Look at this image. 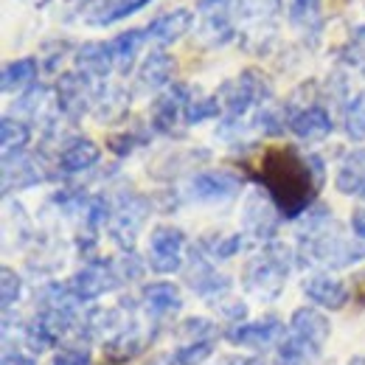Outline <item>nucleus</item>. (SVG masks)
I'll return each mask as SVG.
<instances>
[{
  "label": "nucleus",
  "instance_id": "obj_27",
  "mask_svg": "<svg viewBox=\"0 0 365 365\" xmlns=\"http://www.w3.org/2000/svg\"><path fill=\"white\" fill-rule=\"evenodd\" d=\"M149 3L152 0H98L88 14V23L91 26H110V23H118V20L140 11Z\"/></svg>",
  "mask_w": 365,
  "mask_h": 365
},
{
  "label": "nucleus",
  "instance_id": "obj_48",
  "mask_svg": "<svg viewBox=\"0 0 365 365\" xmlns=\"http://www.w3.org/2000/svg\"><path fill=\"white\" fill-rule=\"evenodd\" d=\"M217 365H262L259 360H247V357H225V360H220Z\"/></svg>",
  "mask_w": 365,
  "mask_h": 365
},
{
  "label": "nucleus",
  "instance_id": "obj_20",
  "mask_svg": "<svg viewBox=\"0 0 365 365\" xmlns=\"http://www.w3.org/2000/svg\"><path fill=\"white\" fill-rule=\"evenodd\" d=\"M175 56L166 53V51H152L140 71H138V91H158V88H166L175 76Z\"/></svg>",
  "mask_w": 365,
  "mask_h": 365
},
{
  "label": "nucleus",
  "instance_id": "obj_1",
  "mask_svg": "<svg viewBox=\"0 0 365 365\" xmlns=\"http://www.w3.org/2000/svg\"><path fill=\"white\" fill-rule=\"evenodd\" d=\"M259 182L284 220H298L323 185V160L318 155H301L295 146H275L262 155Z\"/></svg>",
  "mask_w": 365,
  "mask_h": 365
},
{
  "label": "nucleus",
  "instance_id": "obj_13",
  "mask_svg": "<svg viewBox=\"0 0 365 365\" xmlns=\"http://www.w3.org/2000/svg\"><path fill=\"white\" fill-rule=\"evenodd\" d=\"M281 334H284V323L273 315L262 320H250V323H233L230 329H225V340L233 346H242V349H262Z\"/></svg>",
  "mask_w": 365,
  "mask_h": 365
},
{
  "label": "nucleus",
  "instance_id": "obj_43",
  "mask_svg": "<svg viewBox=\"0 0 365 365\" xmlns=\"http://www.w3.org/2000/svg\"><path fill=\"white\" fill-rule=\"evenodd\" d=\"M149 135H143V133H121V135H113L107 140V146L115 152V155H130V152H135L140 143H146Z\"/></svg>",
  "mask_w": 365,
  "mask_h": 365
},
{
  "label": "nucleus",
  "instance_id": "obj_38",
  "mask_svg": "<svg viewBox=\"0 0 365 365\" xmlns=\"http://www.w3.org/2000/svg\"><path fill=\"white\" fill-rule=\"evenodd\" d=\"M340 62L346 65H354V68H365V26H357L346 46L340 48Z\"/></svg>",
  "mask_w": 365,
  "mask_h": 365
},
{
  "label": "nucleus",
  "instance_id": "obj_8",
  "mask_svg": "<svg viewBox=\"0 0 365 365\" xmlns=\"http://www.w3.org/2000/svg\"><path fill=\"white\" fill-rule=\"evenodd\" d=\"M91 82L93 79H88L79 71H71V73L59 76V82H56V107H59V113L65 118L79 121L88 110H93L96 93H93Z\"/></svg>",
  "mask_w": 365,
  "mask_h": 365
},
{
  "label": "nucleus",
  "instance_id": "obj_44",
  "mask_svg": "<svg viewBox=\"0 0 365 365\" xmlns=\"http://www.w3.org/2000/svg\"><path fill=\"white\" fill-rule=\"evenodd\" d=\"M43 96H46V88H31L29 93H23L20 96V101H17V110L20 113H29V115H37V110H40V104H43Z\"/></svg>",
  "mask_w": 365,
  "mask_h": 365
},
{
  "label": "nucleus",
  "instance_id": "obj_9",
  "mask_svg": "<svg viewBox=\"0 0 365 365\" xmlns=\"http://www.w3.org/2000/svg\"><path fill=\"white\" fill-rule=\"evenodd\" d=\"M245 230L259 239V242H273L275 230H278V220H281V211L275 208V202L270 200L267 191H253L247 200H245Z\"/></svg>",
  "mask_w": 365,
  "mask_h": 365
},
{
  "label": "nucleus",
  "instance_id": "obj_18",
  "mask_svg": "<svg viewBox=\"0 0 365 365\" xmlns=\"http://www.w3.org/2000/svg\"><path fill=\"white\" fill-rule=\"evenodd\" d=\"M98 158H101L98 143H93L91 138H73L62 146L56 166L62 175H79V172H88L91 166H96Z\"/></svg>",
  "mask_w": 365,
  "mask_h": 365
},
{
  "label": "nucleus",
  "instance_id": "obj_12",
  "mask_svg": "<svg viewBox=\"0 0 365 365\" xmlns=\"http://www.w3.org/2000/svg\"><path fill=\"white\" fill-rule=\"evenodd\" d=\"M194 98V93L188 85H172V91H166L155 104H152V127L163 135H172L180 115H185V104Z\"/></svg>",
  "mask_w": 365,
  "mask_h": 365
},
{
  "label": "nucleus",
  "instance_id": "obj_14",
  "mask_svg": "<svg viewBox=\"0 0 365 365\" xmlns=\"http://www.w3.org/2000/svg\"><path fill=\"white\" fill-rule=\"evenodd\" d=\"M185 281H188V287H191L197 295H202V298H217V295L228 292V287H230L228 275L217 273L214 264L208 262V256H205L200 247L191 250V270L185 275Z\"/></svg>",
  "mask_w": 365,
  "mask_h": 365
},
{
  "label": "nucleus",
  "instance_id": "obj_49",
  "mask_svg": "<svg viewBox=\"0 0 365 365\" xmlns=\"http://www.w3.org/2000/svg\"><path fill=\"white\" fill-rule=\"evenodd\" d=\"M149 365H178V363H175V357L169 354V357H155V360H152Z\"/></svg>",
  "mask_w": 365,
  "mask_h": 365
},
{
  "label": "nucleus",
  "instance_id": "obj_21",
  "mask_svg": "<svg viewBox=\"0 0 365 365\" xmlns=\"http://www.w3.org/2000/svg\"><path fill=\"white\" fill-rule=\"evenodd\" d=\"M289 23L304 40H309V46H318L320 31H323L320 0H292L289 3Z\"/></svg>",
  "mask_w": 365,
  "mask_h": 365
},
{
  "label": "nucleus",
  "instance_id": "obj_32",
  "mask_svg": "<svg viewBox=\"0 0 365 365\" xmlns=\"http://www.w3.org/2000/svg\"><path fill=\"white\" fill-rule=\"evenodd\" d=\"M197 247H200L208 259H220V262H225V259L236 256V253L245 247V236H242V233H228V236H205Z\"/></svg>",
  "mask_w": 365,
  "mask_h": 365
},
{
  "label": "nucleus",
  "instance_id": "obj_17",
  "mask_svg": "<svg viewBox=\"0 0 365 365\" xmlns=\"http://www.w3.org/2000/svg\"><path fill=\"white\" fill-rule=\"evenodd\" d=\"M289 130L301 140H323L331 135L334 121L323 104H309V107L298 110L295 115H289Z\"/></svg>",
  "mask_w": 365,
  "mask_h": 365
},
{
  "label": "nucleus",
  "instance_id": "obj_50",
  "mask_svg": "<svg viewBox=\"0 0 365 365\" xmlns=\"http://www.w3.org/2000/svg\"><path fill=\"white\" fill-rule=\"evenodd\" d=\"M23 3H29V6H34V9H43V6H48L51 0H23Z\"/></svg>",
  "mask_w": 365,
  "mask_h": 365
},
{
  "label": "nucleus",
  "instance_id": "obj_4",
  "mask_svg": "<svg viewBox=\"0 0 365 365\" xmlns=\"http://www.w3.org/2000/svg\"><path fill=\"white\" fill-rule=\"evenodd\" d=\"M329 334H331L329 318L323 312H318V309H312V307H301V309L292 312L289 331L284 334L278 354H281L284 363L304 365L307 357H315L320 349L326 346Z\"/></svg>",
  "mask_w": 365,
  "mask_h": 365
},
{
  "label": "nucleus",
  "instance_id": "obj_25",
  "mask_svg": "<svg viewBox=\"0 0 365 365\" xmlns=\"http://www.w3.org/2000/svg\"><path fill=\"white\" fill-rule=\"evenodd\" d=\"M130 110V93L121 91V88H101L96 93V101H93V115L101 121V124H118Z\"/></svg>",
  "mask_w": 365,
  "mask_h": 365
},
{
  "label": "nucleus",
  "instance_id": "obj_40",
  "mask_svg": "<svg viewBox=\"0 0 365 365\" xmlns=\"http://www.w3.org/2000/svg\"><path fill=\"white\" fill-rule=\"evenodd\" d=\"M211 354H214V340H205V343H182L172 357L178 365H202Z\"/></svg>",
  "mask_w": 365,
  "mask_h": 365
},
{
  "label": "nucleus",
  "instance_id": "obj_7",
  "mask_svg": "<svg viewBox=\"0 0 365 365\" xmlns=\"http://www.w3.org/2000/svg\"><path fill=\"white\" fill-rule=\"evenodd\" d=\"M182 247H185V233L175 225H158L149 233V256L146 264L155 273H178L182 267Z\"/></svg>",
  "mask_w": 365,
  "mask_h": 365
},
{
  "label": "nucleus",
  "instance_id": "obj_39",
  "mask_svg": "<svg viewBox=\"0 0 365 365\" xmlns=\"http://www.w3.org/2000/svg\"><path fill=\"white\" fill-rule=\"evenodd\" d=\"M113 270H115V278L118 284H130V281H138L143 270H146V262H140V256H135L133 250H127L124 256L113 259Z\"/></svg>",
  "mask_w": 365,
  "mask_h": 365
},
{
  "label": "nucleus",
  "instance_id": "obj_6",
  "mask_svg": "<svg viewBox=\"0 0 365 365\" xmlns=\"http://www.w3.org/2000/svg\"><path fill=\"white\" fill-rule=\"evenodd\" d=\"M149 208H152V205H149V200H146L143 194L130 191V194H121V197H118V202L113 205V217H110V222H107L110 236H113V242H115L118 247L133 250L138 233H140L146 217H149Z\"/></svg>",
  "mask_w": 365,
  "mask_h": 365
},
{
  "label": "nucleus",
  "instance_id": "obj_30",
  "mask_svg": "<svg viewBox=\"0 0 365 365\" xmlns=\"http://www.w3.org/2000/svg\"><path fill=\"white\" fill-rule=\"evenodd\" d=\"M37 71H40V65H37L34 56L14 59V62H9V65L3 68V73H0V88H3V93L20 91V88H26V85H31V82L37 79Z\"/></svg>",
  "mask_w": 365,
  "mask_h": 365
},
{
  "label": "nucleus",
  "instance_id": "obj_37",
  "mask_svg": "<svg viewBox=\"0 0 365 365\" xmlns=\"http://www.w3.org/2000/svg\"><path fill=\"white\" fill-rule=\"evenodd\" d=\"M346 133L351 140H365V91L357 93L346 107Z\"/></svg>",
  "mask_w": 365,
  "mask_h": 365
},
{
  "label": "nucleus",
  "instance_id": "obj_34",
  "mask_svg": "<svg viewBox=\"0 0 365 365\" xmlns=\"http://www.w3.org/2000/svg\"><path fill=\"white\" fill-rule=\"evenodd\" d=\"M121 331V326H118V312L115 309H91L85 320H82V331L88 334V337H104L107 331Z\"/></svg>",
  "mask_w": 365,
  "mask_h": 365
},
{
  "label": "nucleus",
  "instance_id": "obj_23",
  "mask_svg": "<svg viewBox=\"0 0 365 365\" xmlns=\"http://www.w3.org/2000/svg\"><path fill=\"white\" fill-rule=\"evenodd\" d=\"M140 298H143V307L149 309V315H155V318H166V315L178 312L182 307L180 289L175 284H169V281H152V284H146L143 292H140Z\"/></svg>",
  "mask_w": 365,
  "mask_h": 365
},
{
  "label": "nucleus",
  "instance_id": "obj_52",
  "mask_svg": "<svg viewBox=\"0 0 365 365\" xmlns=\"http://www.w3.org/2000/svg\"><path fill=\"white\" fill-rule=\"evenodd\" d=\"M363 73H365V68H363Z\"/></svg>",
  "mask_w": 365,
  "mask_h": 365
},
{
  "label": "nucleus",
  "instance_id": "obj_10",
  "mask_svg": "<svg viewBox=\"0 0 365 365\" xmlns=\"http://www.w3.org/2000/svg\"><path fill=\"white\" fill-rule=\"evenodd\" d=\"M242 188V178L228 169H211V172H200L188 182V194L200 202H225L233 200Z\"/></svg>",
  "mask_w": 365,
  "mask_h": 365
},
{
  "label": "nucleus",
  "instance_id": "obj_41",
  "mask_svg": "<svg viewBox=\"0 0 365 365\" xmlns=\"http://www.w3.org/2000/svg\"><path fill=\"white\" fill-rule=\"evenodd\" d=\"M20 289H23L20 275L14 273L11 267H3V270H0V304H3V312H6V315H9V309L17 304Z\"/></svg>",
  "mask_w": 365,
  "mask_h": 365
},
{
  "label": "nucleus",
  "instance_id": "obj_15",
  "mask_svg": "<svg viewBox=\"0 0 365 365\" xmlns=\"http://www.w3.org/2000/svg\"><path fill=\"white\" fill-rule=\"evenodd\" d=\"M304 295H307L312 304L323 307V309H343V307L349 304V298H351L346 281H340V278L326 275V273L309 275V278L304 281Z\"/></svg>",
  "mask_w": 365,
  "mask_h": 365
},
{
  "label": "nucleus",
  "instance_id": "obj_42",
  "mask_svg": "<svg viewBox=\"0 0 365 365\" xmlns=\"http://www.w3.org/2000/svg\"><path fill=\"white\" fill-rule=\"evenodd\" d=\"M93 354L88 346H65L53 354V365H91Z\"/></svg>",
  "mask_w": 365,
  "mask_h": 365
},
{
  "label": "nucleus",
  "instance_id": "obj_33",
  "mask_svg": "<svg viewBox=\"0 0 365 365\" xmlns=\"http://www.w3.org/2000/svg\"><path fill=\"white\" fill-rule=\"evenodd\" d=\"M200 37H202L205 46H225L228 40H233V23H230V17L228 14H211V17H202Z\"/></svg>",
  "mask_w": 365,
  "mask_h": 365
},
{
  "label": "nucleus",
  "instance_id": "obj_11",
  "mask_svg": "<svg viewBox=\"0 0 365 365\" xmlns=\"http://www.w3.org/2000/svg\"><path fill=\"white\" fill-rule=\"evenodd\" d=\"M68 284H71L73 295L85 304V301H96L98 295L110 292L113 287H118V278H115V270H113V262L93 259V262H88Z\"/></svg>",
  "mask_w": 365,
  "mask_h": 365
},
{
  "label": "nucleus",
  "instance_id": "obj_35",
  "mask_svg": "<svg viewBox=\"0 0 365 365\" xmlns=\"http://www.w3.org/2000/svg\"><path fill=\"white\" fill-rule=\"evenodd\" d=\"M222 110V101L220 96H202V98H191L185 104V124H200V121H208V118H217Z\"/></svg>",
  "mask_w": 365,
  "mask_h": 365
},
{
  "label": "nucleus",
  "instance_id": "obj_31",
  "mask_svg": "<svg viewBox=\"0 0 365 365\" xmlns=\"http://www.w3.org/2000/svg\"><path fill=\"white\" fill-rule=\"evenodd\" d=\"M0 140H3V158H6V155H17V152H23V149L29 146V140H31V127H29L26 121H20V118L6 115V118L0 121Z\"/></svg>",
  "mask_w": 365,
  "mask_h": 365
},
{
  "label": "nucleus",
  "instance_id": "obj_5",
  "mask_svg": "<svg viewBox=\"0 0 365 365\" xmlns=\"http://www.w3.org/2000/svg\"><path fill=\"white\" fill-rule=\"evenodd\" d=\"M270 96H273L270 79L256 68L242 71L236 79H230L220 88V101H222L230 121H239L253 107H264L270 101Z\"/></svg>",
  "mask_w": 365,
  "mask_h": 365
},
{
  "label": "nucleus",
  "instance_id": "obj_16",
  "mask_svg": "<svg viewBox=\"0 0 365 365\" xmlns=\"http://www.w3.org/2000/svg\"><path fill=\"white\" fill-rule=\"evenodd\" d=\"M46 180L43 169L37 166L34 158L17 152V155H6L3 158V194H11V191H23V188H31L37 182Z\"/></svg>",
  "mask_w": 365,
  "mask_h": 365
},
{
  "label": "nucleus",
  "instance_id": "obj_51",
  "mask_svg": "<svg viewBox=\"0 0 365 365\" xmlns=\"http://www.w3.org/2000/svg\"><path fill=\"white\" fill-rule=\"evenodd\" d=\"M349 365H365V357H363V354H357V357H354Z\"/></svg>",
  "mask_w": 365,
  "mask_h": 365
},
{
  "label": "nucleus",
  "instance_id": "obj_46",
  "mask_svg": "<svg viewBox=\"0 0 365 365\" xmlns=\"http://www.w3.org/2000/svg\"><path fill=\"white\" fill-rule=\"evenodd\" d=\"M351 230H354L360 239H365V205H360V208L351 214Z\"/></svg>",
  "mask_w": 365,
  "mask_h": 365
},
{
  "label": "nucleus",
  "instance_id": "obj_47",
  "mask_svg": "<svg viewBox=\"0 0 365 365\" xmlns=\"http://www.w3.org/2000/svg\"><path fill=\"white\" fill-rule=\"evenodd\" d=\"M3 365H37V363H34L29 354H20V351L11 354V351H6V354H3Z\"/></svg>",
  "mask_w": 365,
  "mask_h": 365
},
{
  "label": "nucleus",
  "instance_id": "obj_28",
  "mask_svg": "<svg viewBox=\"0 0 365 365\" xmlns=\"http://www.w3.org/2000/svg\"><path fill=\"white\" fill-rule=\"evenodd\" d=\"M143 346H146V340H143L140 329H138V326H130V329L115 331L113 340H107L104 357L113 360V363H130L133 357H138V354L143 351Z\"/></svg>",
  "mask_w": 365,
  "mask_h": 365
},
{
  "label": "nucleus",
  "instance_id": "obj_22",
  "mask_svg": "<svg viewBox=\"0 0 365 365\" xmlns=\"http://www.w3.org/2000/svg\"><path fill=\"white\" fill-rule=\"evenodd\" d=\"M334 188L346 197H365V149H351L334 178Z\"/></svg>",
  "mask_w": 365,
  "mask_h": 365
},
{
  "label": "nucleus",
  "instance_id": "obj_29",
  "mask_svg": "<svg viewBox=\"0 0 365 365\" xmlns=\"http://www.w3.org/2000/svg\"><path fill=\"white\" fill-rule=\"evenodd\" d=\"M284 0H236V17L253 26H273Z\"/></svg>",
  "mask_w": 365,
  "mask_h": 365
},
{
  "label": "nucleus",
  "instance_id": "obj_45",
  "mask_svg": "<svg viewBox=\"0 0 365 365\" xmlns=\"http://www.w3.org/2000/svg\"><path fill=\"white\" fill-rule=\"evenodd\" d=\"M230 0H197V11L202 17H211V14H228Z\"/></svg>",
  "mask_w": 365,
  "mask_h": 365
},
{
  "label": "nucleus",
  "instance_id": "obj_2",
  "mask_svg": "<svg viewBox=\"0 0 365 365\" xmlns=\"http://www.w3.org/2000/svg\"><path fill=\"white\" fill-rule=\"evenodd\" d=\"M329 208H315L309 214L307 230L301 233V262L304 264H323V267H349L365 259V239L346 236L340 225L329 220Z\"/></svg>",
  "mask_w": 365,
  "mask_h": 365
},
{
  "label": "nucleus",
  "instance_id": "obj_24",
  "mask_svg": "<svg viewBox=\"0 0 365 365\" xmlns=\"http://www.w3.org/2000/svg\"><path fill=\"white\" fill-rule=\"evenodd\" d=\"M76 68L88 79H107V73L115 68L110 43H85L76 48Z\"/></svg>",
  "mask_w": 365,
  "mask_h": 365
},
{
  "label": "nucleus",
  "instance_id": "obj_36",
  "mask_svg": "<svg viewBox=\"0 0 365 365\" xmlns=\"http://www.w3.org/2000/svg\"><path fill=\"white\" fill-rule=\"evenodd\" d=\"M178 337H182L185 343H205L217 337V326L205 318H188L178 326Z\"/></svg>",
  "mask_w": 365,
  "mask_h": 365
},
{
  "label": "nucleus",
  "instance_id": "obj_26",
  "mask_svg": "<svg viewBox=\"0 0 365 365\" xmlns=\"http://www.w3.org/2000/svg\"><path fill=\"white\" fill-rule=\"evenodd\" d=\"M149 40V34L143 31V29H130V31H124V34H118L113 43H110V51H113V62H115V71L118 73H130L133 71V65H135V56L140 46Z\"/></svg>",
  "mask_w": 365,
  "mask_h": 365
},
{
  "label": "nucleus",
  "instance_id": "obj_3",
  "mask_svg": "<svg viewBox=\"0 0 365 365\" xmlns=\"http://www.w3.org/2000/svg\"><path fill=\"white\" fill-rule=\"evenodd\" d=\"M289 270H292V250L287 245H281V242H267L262 247V253L253 256L245 264L242 284L253 295H259L264 301H273L284 292Z\"/></svg>",
  "mask_w": 365,
  "mask_h": 365
},
{
  "label": "nucleus",
  "instance_id": "obj_19",
  "mask_svg": "<svg viewBox=\"0 0 365 365\" xmlns=\"http://www.w3.org/2000/svg\"><path fill=\"white\" fill-rule=\"evenodd\" d=\"M191 26H194V11L191 9H172V11L160 14L158 20H152L146 34H149V40L169 46V43H178L180 37H185L191 31Z\"/></svg>",
  "mask_w": 365,
  "mask_h": 365
}]
</instances>
